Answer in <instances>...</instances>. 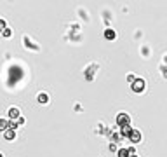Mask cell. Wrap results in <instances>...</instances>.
Wrapping results in <instances>:
<instances>
[{"label": "cell", "instance_id": "1", "mask_svg": "<svg viewBox=\"0 0 167 157\" xmlns=\"http://www.w3.org/2000/svg\"><path fill=\"white\" fill-rule=\"evenodd\" d=\"M117 124L122 127V126H127V124H131V117L127 115V114H124V112H122V114H118L117 115Z\"/></svg>", "mask_w": 167, "mask_h": 157}, {"label": "cell", "instance_id": "2", "mask_svg": "<svg viewBox=\"0 0 167 157\" xmlns=\"http://www.w3.org/2000/svg\"><path fill=\"white\" fill-rule=\"evenodd\" d=\"M143 89H144V80H143V79H138V80L132 84V91H134V93H141Z\"/></svg>", "mask_w": 167, "mask_h": 157}, {"label": "cell", "instance_id": "3", "mask_svg": "<svg viewBox=\"0 0 167 157\" xmlns=\"http://www.w3.org/2000/svg\"><path fill=\"white\" fill-rule=\"evenodd\" d=\"M129 140H131L132 143H139V142H141V133H139L138 129H132V133H131Z\"/></svg>", "mask_w": 167, "mask_h": 157}, {"label": "cell", "instance_id": "4", "mask_svg": "<svg viewBox=\"0 0 167 157\" xmlns=\"http://www.w3.org/2000/svg\"><path fill=\"white\" fill-rule=\"evenodd\" d=\"M120 133H122V136H131V133H132V127H131V124H127V126H122L120 127Z\"/></svg>", "mask_w": 167, "mask_h": 157}, {"label": "cell", "instance_id": "5", "mask_svg": "<svg viewBox=\"0 0 167 157\" xmlns=\"http://www.w3.org/2000/svg\"><path fill=\"white\" fill-rule=\"evenodd\" d=\"M4 138H5L7 142L14 140V138H16V131H14V129H7V131L4 133Z\"/></svg>", "mask_w": 167, "mask_h": 157}, {"label": "cell", "instance_id": "6", "mask_svg": "<svg viewBox=\"0 0 167 157\" xmlns=\"http://www.w3.org/2000/svg\"><path fill=\"white\" fill-rule=\"evenodd\" d=\"M115 37H117V33L113 30H110V28L104 32V38H106V40H115Z\"/></svg>", "mask_w": 167, "mask_h": 157}, {"label": "cell", "instance_id": "7", "mask_svg": "<svg viewBox=\"0 0 167 157\" xmlns=\"http://www.w3.org/2000/svg\"><path fill=\"white\" fill-rule=\"evenodd\" d=\"M9 117H11V119H19V117H21V115H19V110H17V108H11V110H9Z\"/></svg>", "mask_w": 167, "mask_h": 157}, {"label": "cell", "instance_id": "8", "mask_svg": "<svg viewBox=\"0 0 167 157\" xmlns=\"http://www.w3.org/2000/svg\"><path fill=\"white\" fill-rule=\"evenodd\" d=\"M117 155H118V157H131V154H129V150H127V148H118Z\"/></svg>", "mask_w": 167, "mask_h": 157}, {"label": "cell", "instance_id": "9", "mask_svg": "<svg viewBox=\"0 0 167 157\" xmlns=\"http://www.w3.org/2000/svg\"><path fill=\"white\" fill-rule=\"evenodd\" d=\"M47 101H49V96H47L45 93H40V94H38V103H44V105H45Z\"/></svg>", "mask_w": 167, "mask_h": 157}, {"label": "cell", "instance_id": "10", "mask_svg": "<svg viewBox=\"0 0 167 157\" xmlns=\"http://www.w3.org/2000/svg\"><path fill=\"white\" fill-rule=\"evenodd\" d=\"M0 127H2V131L5 133V131L9 129V121H7V119H2V122H0Z\"/></svg>", "mask_w": 167, "mask_h": 157}, {"label": "cell", "instance_id": "11", "mask_svg": "<svg viewBox=\"0 0 167 157\" xmlns=\"http://www.w3.org/2000/svg\"><path fill=\"white\" fill-rule=\"evenodd\" d=\"M16 127H17V121H9V129L16 131Z\"/></svg>", "mask_w": 167, "mask_h": 157}, {"label": "cell", "instance_id": "12", "mask_svg": "<svg viewBox=\"0 0 167 157\" xmlns=\"http://www.w3.org/2000/svg\"><path fill=\"white\" fill-rule=\"evenodd\" d=\"M127 80H129V82H131V84H134V82H136V80H138V77H136V75H132V73H131V75H127Z\"/></svg>", "mask_w": 167, "mask_h": 157}, {"label": "cell", "instance_id": "13", "mask_svg": "<svg viewBox=\"0 0 167 157\" xmlns=\"http://www.w3.org/2000/svg\"><path fill=\"white\" fill-rule=\"evenodd\" d=\"M9 37H11V30L5 28V30H4V38H9Z\"/></svg>", "mask_w": 167, "mask_h": 157}, {"label": "cell", "instance_id": "14", "mask_svg": "<svg viewBox=\"0 0 167 157\" xmlns=\"http://www.w3.org/2000/svg\"><path fill=\"white\" fill-rule=\"evenodd\" d=\"M127 150H129V154H131V155H134V154H136V147H127Z\"/></svg>", "mask_w": 167, "mask_h": 157}, {"label": "cell", "instance_id": "15", "mask_svg": "<svg viewBox=\"0 0 167 157\" xmlns=\"http://www.w3.org/2000/svg\"><path fill=\"white\" fill-rule=\"evenodd\" d=\"M0 26H2V28L5 30V19H0Z\"/></svg>", "mask_w": 167, "mask_h": 157}, {"label": "cell", "instance_id": "16", "mask_svg": "<svg viewBox=\"0 0 167 157\" xmlns=\"http://www.w3.org/2000/svg\"><path fill=\"white\" fill-rule=\"evenodd\" d=\"M131 157H139V155H138V154H134V155H131Z\"/></svg>", "mask_w": 167, "mask_h": 157}]
</instances>
